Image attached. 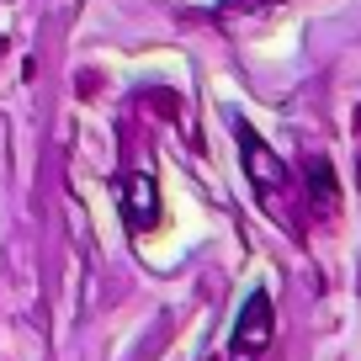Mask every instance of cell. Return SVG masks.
Instances as JSON below:
<instances>
[{"mask_svg": "<svg viewBox=\"0 0 361 361\" xmlns=\"http://www.w3.org/2000/svg\"><path fill=\"white\" fill-rule=\"evenodd\" d=\"M239 159H245V176H250V192H255L260 213H266L276 228H287L293 239H303L308 218L298 213V207H303V197H298V176H287V165L271 154V144H260L250 128H239Z\"/></svg>", "mask_w": 361, "mask_h": 361, "instance_id": "obj_1", "label": "cell"}, {"mask_svg": "<svg viewBox=\"0 0 361 361\" xmlns=\"http://www.w3.org/2000/svg\"><path fill=\"white\" fill-rule=\"evenodd\" d=\"M117 207H123V224L133 234H149L159 224V186H154V170H149V154H128L123 159V176H117Z\"/></svg>", "mask_w": 361, "mask_h": 361, "instance_id": "obj_2", "label": "cell"}, {"mask_svg": "<svg viewBox=\"0 0 361 361\" xmlns=\"http://www.w3.org/2000/svg\"><path fill=\"white\" fill-rule=\"evenodd\" d=\"M271 329H276V303H271V293L260 287V293H250L245 308H239V324H234V361H260V350L271 345Z\"/></svg>", "mask_w": 361, "mask_h": 361, "instance_id": "obj_3", "label": "cell"}, {"mask_svg": "<svg viewBox=\"0 0 361 361\" xmlns=\"http://www.w3.org/2000/svg\"><path fill=\"white\" fill-rule=\"evenodd\" d=\"M298 197H303V207H308V218H314V224H329V218L340 213V180H335V165L314 154V159L303 165V176H298Z\"/></svg>", "mask_w": 361, "mask_h": 361, "instance_id": "obj_4", "label": "cell"}]
</instances>
